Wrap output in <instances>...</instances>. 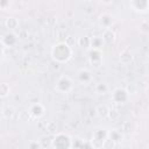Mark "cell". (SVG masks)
<instances>
[{"mask_svg": "<svg viewBox=\"0 0 149 149\" xmlns=\"http://www.w3.org/2000/svg\"><path fill=\"white\" fill-rule=\"evenodd\" d=\"M72 55H73V50H72L71 45L66 42H57L50 49L51 58L58 64L69 62L71 59Z\"/></svg>", "mask_w": 149, "mask_h": 149, "instance_id": "obj_1", "label": "cell"}, {"mask_svg": "<svg viewBox=\"0 0 149 149\" xmlns=\"http://www.w3.org/2000/svg\"><path fill=\"white\" fill-rule=\"evenodd\" d=\"M72 146V137L66 133H55L51 140V147L56 149H69Z\"/></svg>", "mask_w": 149, "mask_h": 149, "instance_id": "obj_2", "label": "cell"}, {"mask_svg": "<svg viewBox=\"0 0 149 149\" xmlns=\"http://www.w3.org/2000/svg\"><path fill=\"white\" fill-rule=\"evenodd\" d=\"M55 90L59 93H69L73 90V80L71 77L63 74L58 77V79L55 83Z\"/></svg>", "mask_w": 149, "mask_h": 149, "instance_id": "obj_3", "label": "cell"}, {"mask_svg": "<svg viewBox=\"0 0 149 149\" xmlns=\"http://www.w3.org/2000/svg\"><path fill=\"white\" fill-rule=\"evenodd\" d=\"M130 98V94L128 92L127 88L125 87H116L113 90L112 95H111V100L116 104V105H123L126 104Z\"/></svg>", "mask_w": 149, "mask_h": 149, "instance_id": "obj_4", "label": "cell"}, {"mask_svg": "<svg viewBox=\"0 0 149 149\" xmlns=\"http://www.w3.org/2000/svg\"><path fill=\"white\" fill-rule=\"evenodd\" d=\"M107 129L102 128V129H97L93 132L92 134V139H91V147L93 148H102L104 142L107 139Z\"/></svg>", "mask_w": 149, "mask_h": 149, "instance_id": "obj_5", "label": "cell"}, {"mask_svg": "<svg viewBox=\"0 0 149 149\" xmlns=\"http://www.w3.org/2000/svg\"><path fill=\"white\" fill-rule=\"evenodd\" d=\"M87 59H88V63L92 66L99 68L102 64V51H101V49L88 48L87 49Z\"/></svg>", "mask_w": 149, "mask_h": 149, "instance_id": "obj_6", "label": "cell"}, {"mask_svg": "<svg viewBox=\"0 0 149 149\" xmlns=\"http://www.w3.org/2000/svg\"><path fill=\"white\" fill-rule=\"evenodd\" d=\"M28 113L31 119H41L45 113V107L41 102H34L29 106Z\"/></svg>", "mask_w": 149, "mask_h": 149, "instance_id": "obj_7", "label": "cell"}, {"mask_svg": "<svg viewBox=\"0 0 149 149\" xmlns=\"http://www.w3.org/2000/svg\"><path fill=\"white\" fill-rule=\"evenodd\" d=\"M77 80L83 84V85H88L92 83L93 80V76H92V72L88 70V69H80L78 72H77Z\"/></svg>", "mask_w": 149, "mask_h": 149, "instance_id": "obj_8", "label": "cell"}, {"mask_svg": "<svg viewBox=\"0 0 149 149\" xmlns=\"http://www.w3.org/2000/svg\"><path fill=\"white\" fill-rule=\"evenodd\" d=\"M114 22V17L113 15L108 14V13H102L99 15V19H98V24L101 29H108V28H112V24Z\"/></svg>", "mask_w": 149, "mask_h": 149, "instance_id": "obj_9", "label": "cell"}, {"mask_svg": "<svg viewBox=\"0 0 149 149\" xmlns=\"http://www.w3.org/2000/svg\"><path fill=\"white\" fill-rule=\"evenodd\" d=\"M130 7L135 12L144 13L148 10L149 2H148V0H130Z\"/></svg>", "mask_w": 149, "mask_h": 149, "instance_id": "obj_10", "label": "cell"}, {"mask_svg": "<svg viewBox=\"0 0 149 149\" xmlns=\"http://www.w3.org/2000/svg\"><path fill=\"white\" fill-rule=\"evenodd\" d=\"M107 139L111 140L114 144H118L123 140V134L120 129L114 128V129H111L107 132Z\"/></svg>", "mask_w": 149, "mask_h": 149, "instance_id": "obj_11", "label": "cell"}, {"mask_svg": "<svg viewBox=\"0 0 149 149\" xmlns=\"http://www.w3.org/2000/svg\"><path fill=\"white\" fill-rule=\"evenodd\" d=\"M0 43L2 44V47H6V48H9V47H13L15 43H16V36L14 33H7L2 36Z\"/></svg>", "mask_w": 149, "mask_h": 149, "instance_id": "obj_12", "label": "cell"}, {"mask_svg": "<svg viewBox=\"0 0 149 149\" xmlns=\"http://www.w3.org/2000/svg\"><path fill=\"white\" fill-rule=\"evenodd\" d=\"M101 38L104 41V44H112L115 41V33L112 30V28L104 29V33H102Z\"/></svg>", "mask_w": 149, "mask_h": 149, "instance_id": "obj_13", "label": "cell"}, {"mask_svg": "<svg viewBox=\"0 0 149 149\" xmlns=\"http://www.w3.org/2000/svg\"><path fill=\"white\" fill-rule=\"evenodd\" d=\"M109 109H111V108H109L107 105H105V104H100V105H98V106L95 107L94 112H95V114H97L99 118H101V119H106V118H108Z\"/></svg>", "mask_w": 149, "mask_h": 149, "instance_id": "obj_14", "label": "cell"}, {"mask_svg": "<svg viewBox=\"0 0 149 149\" xmlns=\"http://www.w3.org/2000/svg\"><path fill=\"white\" fill-rule=\"evenodd\" d=\"M77 43H78V45H79L80 48L87 50V49L90 48V45H91V37H88V36H80V37L78 38Z\"/></svg>", "mask_w": 149, "mask_h": 149, "instance_id": "obj_15", "label": "cell"}, {"mask_svg": "<svg viewBox=\"0 0 149 149\" xmlns=\"http://www.w3.org/2000/svg\"><path fill=\"white\" fill-rule=\"evenodd\" d=\"M104 47V41L101 36H93L91 37V45L90 48H95V49H101Z\"/></svg>", "mask_w": 149, "mask_h": 149, "instance_id": "obj_16", "label": "cell"}, {"mask_svg": "<svg viewBox=\"0 0 149 149\" xmlns=\"http://www.w3.org/2000/svg\"><path fill=\"white\" fill-rule=\"evenodd\" d=\"M5 26L9 29V30H14L19 27V21L16 17H7L5 21Z\"/></svg>", "mask_w": 149, "mask_h": 149, "instance_id": "obj_17", "label": "cell"}, {"mask_svg": "<svg viewBox=\"0 0 149 149\" xmlns=\"http://www.w3.org/2000/svg\"><path fill=\"white\" fill-rule=\"evenodd\" d=\"M10 93V86L8 83H5V81H1L0 83V97L1 98H6L8 97Z\"/></svg>", "mask_w": 149, "mask_h": 149, "instance_id": "obj_18", "label": "cell"}, {"mask_svg": "<svg viewBox=\"0 0 149 149\" xmlns=\"http://www.w3.org/2000/svg\"><path fill=\"white\" fill-rule=\"evenodd\" d=\"M2 116L5 118V119H12L13 118V115H14V113H15V111H14V108L12 107V106H5L3 108H2Z\"/></svg>", "mask_w": 149, "mask_h": 149, "instance_id": "obj_19", "label": "cell"}, {"mask_svg": "<svg viewBox=\"0 0 149 149\" xmlns=\"http://www.w3.org/2000/svg\"><path fill=\"white\" fill-rule=\"evenodd\" d=\"M107 91H108L107 84H105V83H99V84L95 85V92H97L98 94H104V93H106Z\"/></svg>", "mask_w": 149, "mask_h": 149, "instance_id": "obj_20", "label": "cell"}, {"mask_svg": "<svg viewBox=\"0 0 149 149\" xmlns=\"http://www.w3.org/2000/svg\"><path fill=\"white\" fill-rule=\"evenodd\" d=\"M85 146L91 147V144H85L81 139H78V137L77 139H72V146H71V148H84Z\"/></svg>", "mask_w": 149, "mask_h": 149, "instance_id": "obj_21", "label": "cell"}, {"mask_svg": "<svg viewBox=\"0 0 149 149\" xmlns=\"http://www.w3.org/2000/svg\"><path fill=\"white\" fill-rule=\"evenodd\" d=\"M132 59H133V56H132V54H129V52H122V54L120 55V62H122L123 64L130 63Z\"/></svg>", "mask_w": 149, "mask_h": 149, "instance_id": "obj_22", "label": "cell"}, {"mask_svg": "<svg viewBox=\"0 0 149 149\" xmlns=\"http://www.w3.org/2000/svg\"><path fill=\"white\" fill-rule=\"evenodd\" d=\"M12 6V0H0V10H8Z\"/></svg>", "mask_w": 149, "mask_h": 149, "instance_id": "obj_23", "label": "cell"}, {"mask_svg": "<svg viewBox=\"0 0 149 149\" xmlns=\"http://www.w3.org/2000/svg\"><path fill=\"white\" fill-rule=\"evenodd\" d=\"M45 129H47L49 133H56V130H57V125H56V122H54V121L48 122V123L45 125Z\"/></svg>", "mask_w": 149, "mask_h": 149, "instance_id": "obj_24", "label": "cell"}, {"mask_svg": "<svg viewBox=\"0 0 149 149\" xmlns=\"http://www.w3.org/2000/svg\"><path fill=\"white\" fill-rule=\"evenodd\" d=\"M28 147H29V148H41L42 146H41L38 142H31V143L28 144Z\"/></svg>", "mask_w": 149, "mask_h": 149, "instance_id": "obj_25", "label": "cell"}, {"mask_svg": "<svg viewBox=\"0 0 149 149\" xmlns=\"http://www.w3.org/2000/svg\"><path fill=\"white\" fill-rule=\"evenodd\" d=\"M100 1H101V3H104L105 6H109V5L113 3V0H100Z\"/></svg>", "mask_w": 149, "mask_h": 149, "instance_id": "obj_26", "label": "cell"}, {"mask_svg": "<svg viewBox=\"0 0 149 149\" xmlns=\"http://www.w3.org/2000/svg\"><path fill=\"white\" fill-rule=\"evenodd\" d=\"M2 56H3V47H2V44L0 43V61L2 59Z\"/></svg>", "mask_w": 149, "mask_h": 149, "instance_id": "obj_27", "label": "cell"}]
</instances>
